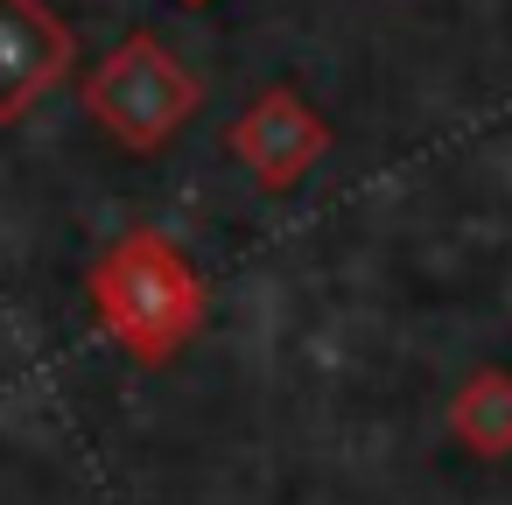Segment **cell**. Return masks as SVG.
Wrapping results in <instances>:
<instances>
[{"label":"cell","mask_w":512,"mask_h":505,"mask_svg":"<svg viewBox=\"0 0 512 505\" xmlns=\"http://www.w3.org/2000/svg\"><path fill=\"white\" fill-rule=\"evenodd\" d=\"M323 148H330V127H323V113H316L295 85L253 92V106L225 127V155H232L239 169H253V183H260L267 197H288V190L323 162Z\"/></svg>","instance_id":"cell-3"},{"label":"cell","mask_w":512,"mask_h":505,"mask_svg":"<svg viewBox=\"0 0 512 505\" xmlns=\"http://www.w3.org/2000/svg\"><path fill=\"white\" fill-rule=\"evenodd\" d=\"M85 295H92V323H99L134 365H169V358L204 330V309H211V288H204L197 260H190L162 225L120 232V239L92 260Z\"/></svg>","instance_id":"cell-1"},{"label":"cell","mask_w":512,"mask_h":505,"mask_svg":"<svg viewBox=\"0 0 512 505\" xmlns=\"http://www.w3.org/2000/svg\"><path fill=\"white\" fill-rule=\"evenodd\" d=\"M204 106V78L162 43V36H127L92 78H85V113L99 120L106 141H120L127 155H155L169 148Z\"/></svg>","instance_id":"cell-2"},{"label":"cell","mask_w":512,"mask_h":505,"mask_svg":"<svg viewBox=\"0 0 512 505\" xmlns=\"http://www.w3.org/2000/svg\"><path fill=\"white\" fill-rule=\"evenodd\" d=\"M449 435H456L470 456H484V463L512 456V372L477 365V372L456 386V400H449Z\"/></svg>","instance_id":"cell-5"},{"label":"cell","mask_w":512,"mask_h":505,"mask_svg":"<svg viewBox=\"0 0 512 505\" xmlns=\"http://www.w3.org/2000/svg\"><path fill=\"white\" fill-rule=\"evenodd\" d=\"M78 64V36L50 0H0V127L29 120Z\"/></svg>","instance_id":"cell-4"},{"label":"cell","mask_w":512,"mask_h":505,"mask_svg":"<svg viewBox=\"0 0 512 505\" xmlns=\"http://www.w3.org/2000/svg\"><path fill=\"white\" fill-rule=\"evenodd\" d=\"M183 8H211V0H183Z\"/></svg>","instance_id":"cell-6"}]
</instances>
